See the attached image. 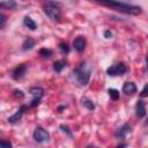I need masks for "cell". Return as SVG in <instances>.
<instances>
[{"mask_svg":"<svg viewBox=\"0 0 148 148\" xmlns=\"http://www.w3.org/2000/svg\"><path fill=\"white\" fill-rule=\"evenodd\" d=\"M73 74H74L76 81H77L81 86H86V84H88V82H89V80H90L91 66H90L87 61H83V62H81L76 68H74Z\"/></svg>","mask_w":148,"mask_h":148,"instance_id":"6da1fadb","label":"cell"},{"mask_svg":"<svg viewBox=\"0 0 148 148\" xmlns=\"http://www.w3.org/2000/svg\"><path fill=\"white\" fill-rule=\"evenodd\" d=\"M101 3L104 5V6H108V7H113V8H116L119 12H123V13H126V14H132V15H138V14H140L142 12L141 10V7L135 6V5H131V3H126V2L102 1Z\"/></svg>","mask_w":148,"mask_h":148,"instance_id":"7a4b0ae2","label":"cell"},{"mask_svg":"<svg viewBox=\"0 0 148 148\" xmlns=\"http://www.w3.org/2000/svg\"><path fill=\"white\" fill-rule=\"evenodd\" d=\"M43 10L44 13L53 21H59L61 17V13H60V8L58 6V3L56 2H45L43 5Z\"/></svg>","mask_w":148,"mask_h":148,"instance_id":"3957f363","label":"cell"},{"mask_svg":"<svg viewBox=\"0 0 148 148\" xmlns=\"http://www.w3.org/2000/svg\"><path fill=\"white\" fill-rule=\"evenodd\" d=\"M29 92L32 95V99H31L30 106L31 108H35V106L39 105L40 99L44 96V89L40 88V87H31L30 90H29Z\"/></svg>","mask_w":148,"mask_h":148,"instance_id":"277c9868","label":"cell"},{"mask_svg":"<svg viewBox=\"0 0 148 148\" xmlns=\"http://www.w3.org/2000/svg\"><path fill=\"white\" fill-rule=\"evenodd\" d=\"M32 135H34L35 141L38 142V143H44V142H47L50 140V133L46 130H44L43 127H40V126H37L35 128Z\"/></svg>","mask_w":148,"mask_h":148,"instance_id":"5b68a950","label":"cell"},{"mask_svg":"<svg viewBox=\"0 0 148 148\" xmlns=\"http://www.w3.org/2000/svg\"><path fill=\"white\" fill-rule=\"evenodd\" d=\"M127 72V67L124 62H118L116 65H112L110 66L108 69H106V73L108 75L110 76H118V75H123Z\"/></svg>","mask_w":148,"mask_h":148,"instance_id":"8992f818","label":"cell"},{"mask_svg":"<svg viewBox=\"0 0 148 148\" xmlns=\"http://www.w3.org/2000/svg\"><path fill=\"white\" fill-rule=\"evenodd\" d=\"M25 109H27V106H25V105H21V106L16 110V112L7 119V121H8L9 124H16V123H18V121L21 120V118H22V116H23V113H24Z\"/></svg>","mask_w":148,"mask_h":148,"instance_id":"52a82bcc","label":"cell"},{"mask_svg":"<svg viewBox=\"0 0 148 148\" xmlns=\"http://www.w3.org/2000/svg\"><path fill=\"white\" fill-rule=\"evenodd\" d=\"M25 72H27V65L25 64H21V65H18L14 71H13V74H12V77L14 79V80H21L23 76H24V74H25Z\"/></svg>","mask_w":148,"mask_h":148,"instance_id":"ba28073f","label":"cell"},{"mask_svg":"<svg viewBox=\"0 0 148 148\" xmlns=\"http://www.w3.org/2000/svg\"><path fill=\"white\" fill-rule=\"evenodd\" d=\"M131 131H132L131 130V126L128 124H124L121 127H119L117 130V132L114 133V135H116L117 139H125L131 133Z\"/></svg>","mask_w":148,"mask_h":148,"instance_id":"9c48e42d","label":"cell"},{"mask_svg":"<svg viewBox=\"0 0 148 148\" xmlns=\"http://www.w3.org/2000/svg\"><path fill=\"white\" fill-rule=\"evenodd\" d=\"M86 44H87V40H86L84 36H79L73 42V46L77 52H83V50L86 47Z\"/></svg>","mask_w":148,"mask_h":148,"instance_id":"30bf717a","label":"cell"},{"mask_svg":"<svg viewBox=\"0 0 148 148\" xmlns=\"http://www.w3.org/2000/svg\"><path fill=\"white\" fill-rule=\"evenodd\" d=\"M135 113L139 118H143L146 116V102L142 99H139L135 105Z\"/></svg>","mask_w":148,"mask_h":148,"instance_id":"8fae6325","label":"cell"},{"mask_svg":"<svg viewBox=\"0 0 148 148\" xmlns=\"http://www.w3.org/2000/svg\"><path fill=\"white\" fill-rule=\"evenodd\" d=\"M123 92L125 95H133L136 92V86L134 82H125L123 86Z\"/></svg>","mask_w":148,"mask_h":148,"instance_id":"7c38bea8","label":"cell"},{"mask_svg":"<svg viewBox=\"0 0 148 148\" xmlns=\"http://www.w3.org/2000/svg\"><path fill=\"white\" fill-rule=\"evenodd\" d=\"M23 24H24L27 28H29L30 30H36V28H37L36 22H35L30 16H24V18H23Z\"/></svg>","mask_w":148,"mask_h":148,"instance_id":"4fadbf2b","label":"cell"},{"mask_svg":"<svg viewBox=\"0 0 148 148\" xmlns=\"http://www.w3.org/2000/svg\"><path fill=\"white\" fill-rule=\"evenodd\" d=\"M34 46H35V39L31 38V37H28V38L23 42V44H22V49H23L24 51H27V50H31Z\"/></svg>","mask_w":148,"mask_h":148,"instance_id":"5bb4252c","label":"cell"},{"mask_svg":"<svg viewBox=\"0 0 148 148\" xmlns=\"http://www.w3.org/2000/svg\"><path fill=\"white\" fill-rule=\"evenodd\" d=\"M67 65V61L66 60H58L53 64V69L57 72V73H60Z\"/></svg>","mask_w":148,"mask_h":148,"instance_id":"9a60e30c","label":"cell"},{"mask_svg":"<svg viewBox=\"0 0 148 148\" xmlns=\"http://www.w3.org/2000/svg\"><path fill=\"white\" fill-rule=\"evenodd\" d=\"M16 7V2L12 0H6V1H0V8H6V9H13Z\"/></svg>","mask_w":148,"mask_h":148,"instance_id":"2e32d148","label":"cell"},{"mask_svg":"<svg viewBox=\"0 0 148 148\" xmlns=\"http://www.w3.org/2000/svg\"><path fill=\"white\" fill-rule=\"evenodd\" d=\"M39 56L42 58H50L52 56V50L46 49V47H43V49L39 50Z\"/></svg>","mask_w":148,"mask_h":148,"instance_id":"e0dca14e","label":"cell"},{"mask_svg":"<svg viewBox=\"0 0 148 148\" xmlns=\"http://www.w3.org/2000/svg\"><path fill=\"white\" fill-rule=\"evenodd\" d=\"M82 104H83V106H84L86 109H88V110H90V111H92V110L95 109V104H94V102L90 101V99H83V101H82Z\"/></svg>","mask_w":148,"mask_h":148,"instance_id":"ac0fdd59","label":"cell"},{"mask_svg":"<svg viewBox=\"0 0 148 148\" xmlns=\"http://www.w3.org/2000/svg\"><path fill=\"white\" fill-rule=\"evenodd\" d=\"M108 92H109V95H110V97H111L112 99L117 101V99L119 98V91H118L117 89H109Z\"/></svg>","mask_w":148,"mask_h":148,"instance_id":"d6986e66","label":"cell"},{"mask_svg":"<svg viewBox=\"0 0 148 148\" xmlns=\"http://www.w3.org/2000/svg\"><path fill=\"white\" fill-rule=\"evenodd\" d=\"M59 49H60V51L64 52V53H68V52H69V47H68V45H67L66 43H60V44H59Z\"/></svg>","mask_w":148,"mask_h":148,"instance_id":"ffe728a7","label":"cell"},{"mask_svg":"<svg viewBox=\"0 0 148 148\" xmlns=\"http://www.w3.org/2000/svg\"><path fill=\"white\" fill-rule=\"evenodd\" d=\"M6 21H7V17H6V15H5V14H2V13L0 12V29H2V28L5 27V24H6Z\"/></svg>","mask_w":148,"mask_h":148,"instance_id":"44dd1931","label":"cell"},{"mask_svg":"<svg viewBox=\"0 0 148 148\" xmlns=\"http://www.w3.org/2000/svg\"><path fill=\"white\" fill-rule=\"evenodd\" d=\"M0 148H13V146H12V143L9 141L0 140Z\"/></svg>","mask_w":148,"mask_h":148,"instance_id":"7402d4cb","label":"cell"},{"mask_svg":"<svg viewBox=\"0 0 148 148\" xmlns=\"http://www.w3.org/2000/svg\"><path fill=\"white\" fill-rule=\"evenodd\" d=\"M14 96H15V97H17V98H23L24 94H23V91H22V90L15 89V90H14Z\"/></svg>","mask_w":148,"mask_h":148,"instance_id":"603a6c76","label":"cell"},{"mask_svg":"<svg viewBox=\"0 0 148 148\" xmlns=\"http://www.w3.org/2000/svg\"><path fill=\"white\" fill-rule=\"evenodd\" d=\"M60 128H62V131H64V132H66L68 135H72V132L69 131V128H68L67 126H65V125H60Z\"/></svg>","mask_w":148,"mask_h":148,"instance_id":"cb8c5ba5","label":"cell"},{"mask_svg":"<svg viewBox=\"0 0 148 148\" xmlns=\"http://www.w3.org/2000/svg\"><path fill=\"white\" fill-rule=\"evenodd\" d=\"M140 96H141V97H146V96H147V84L143 87V89H142V91H141Z\"/></svg>","mask_w":148,"mask_h":148,"instance_id":"d4e9b609","label":"cell"},{"mask_svg":"<svg viewBox=\"0 0 148 148\" xmlns=\"http://www.w3.org/2000/svg\"><path fill=\"white\" fill-rule=\"evenodd\" d=\"M104 37H105V38H111V37H112V32H111L110 30H105Z\"/></svg>","mask_w":148,"mask_h":148,"instance_id":"484cf974","label":"cell"},{"mask_svg":"<svg viewBox=\"0 0 148 148\" xmlns=\"http://www.w3.org/2000/svg\"><path fill=\"white\" fill-rule=\"evenodd\" d=\"M126 147H127V145H126V143H121V145H119L117 148H126Z\"/></svg>","mask_w":148,"mask_h":148,"instance_id":"4316f807","label":"cell"},{"mask_svg":"<svg viewBox=\"0 0 148 148\" xmlns=\"http://www.w3.org/2000/svg\"><path fill=\"white\" fill-rule=\"evenodd\" d=\"M86 148H97V147H95V146H88V147H86Z\"/></svg>","mask_w":148,"mask_h":148,"instance_id":"83f0119b","label":"cell"}]
</instances>
